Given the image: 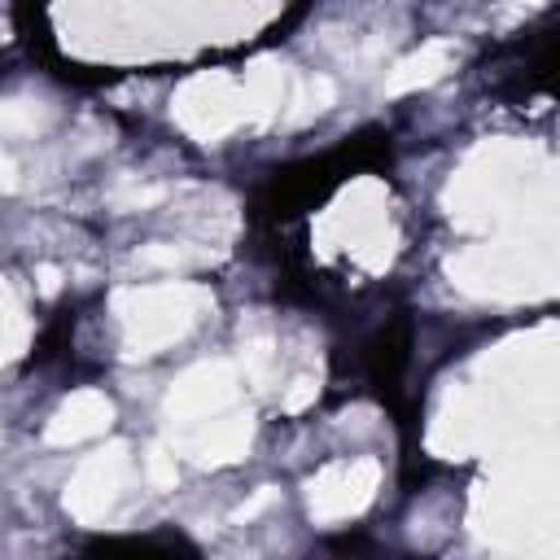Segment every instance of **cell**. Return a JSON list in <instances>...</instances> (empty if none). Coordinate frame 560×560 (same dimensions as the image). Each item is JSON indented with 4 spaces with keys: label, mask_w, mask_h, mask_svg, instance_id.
Returning <instances> with one entry per match:
<instances>
[{
    "label": "cell",
    "mask_w": 560,
    "mask_h": 560,
    "mask_svg": "<svg viewBox=\"0 0 560 560\" xmlns=\"http://www.w3.org/2000/svg\"><path fill=\"white\" fill-rule=\"evenodd\" d=\"M232 398H236V372H232V363H219V359L214 363H197V368H188L171 385L166 416L179 420V424H197L210 411H223Z\"/></svg>",
    "instance_id": "cell-5"
},
{
    "label": "cell",
    "mask_w": 560,
    "mask_h": 560,
    "mask_svg": "<svg viewBox=\"0 0 560 560\" xmlns=\"http://www.w3.org/2000/svg\"><path fill=\"white\" fill-rule=\"evenodd\" d=\"M455 61H459V48H455L451 39H433V44H424L420 52L402 57V61L389 70L385 92H389V96H402V92L429 88V83H438V79H442V74H446Z\"/></svg>",
    "instance_id": "cell-7"
},
{
    "label": "cell",
    "mask_w": 560,
    "mask_h": 560,
    "mask_svg": "<svg viewBox=\"0 0 560 560\" xmlns=\"http://www.w3.org/2000/svg\"><path fill=\"white\" fill-rule=\"evenodd\" d=\"M376 481H381V464L376 459H341V464H328L306 486L311 516L324 521V525H332V521H346V516L363 512L372 503V494H376Z\"/></svg>",
    "instance_id": "cell-3"
},
{
    "label": "cell",
    "mask_w": 560,
    "mask_h": 560,
    "mask_svg": "<svg viewBox=\"0 0 560 560\" xmlns=\"http://www.w3.org/2000/svg\"><path fill=\"white\" fill-rule=\"evenodd\" d=\"M18 341H22V311H18V302L9 298V289L0 284V363L18 350Z\"/></svg>",
    "instance_id": "cell-11"
},
{
    "label": "cell",
    "mask_w": 560,
    "mask_h": 560,
    "mask_svg": "<svg viewBox=\"0 0 560 560\" xmlns=\"http://www.w3.org/2000/svg\"><path fill=\"white\" fill-rule=\"evenodd\" d=\"M114 420V402L101 394V389H74L57 416L48 420V442L52 446H70V442H83V438H96L105 433Z\"/></svg>",
    "instance_id": "cell-6"
},
{
    "label": "cell",
    "mask_w": 560,
    "mask_h": 560,
    "mask_svg": "<svg viewBox=\"0 0 560 560\" xmlns=\"http://www.w3.org/2000/svg\"><path fill=\"white\" fill-rule=\"evenodd\" d=\"M162 197H166V188H158V184H149V188H122V192H114V206L118 210H140V206H153Z\"/></svg>",
    "instance_id": "cell-13"
},
{
    "label": "cell",
    "mask_w": 560,
    "mask_h": 560,
    "mask_svg": "<svg viewBox=\"0 0 560 560\" xmlns=\"http://www.w3.org/2000/svg\"><path fill=\"white\" fill-rule=\"evenodd\" d=\"M249 433H254L249 416L210 420L206 429H197V433L188 438V451H192V459H197V464H228V459L245 455V446H249Z\"/></svg>",
    "instance_id": "cell-8"
},
{
    "label": "cell",
    "mask_w": 560,
    "mask_h": 560,
    "mask_svg": "<svg viewBox=\"0 0 560 560\" xmlns=\"http://www.w3.org/2000/svg\"><path fill=\"white\" fill-rule=\"evenodd\" d=\"M206 293L197 284H144L114 298L122 341L131 354H158L162 346L179 341L206 311Z\"/></svg>",
    "instance_id": "cell-1"
},
{
    "label": "cell",
    "mask_w": 560,
    "mask_h": 560,
    "mask_svg": "<svg viewBox=\"0 0 560 560\" xmlns=\"http://www.w3.org/2000/svg\"><path fill=\"white\" fill-rule=\"evenodd\" d=\"M171 109H175L179 127L192 131L197 140H219V136H228L232 127H241L245 118H254L241 79H232L228 70L192 74V79L175 92Z\"/></svg>",
    "instance_id": "cell-2"
},
{
    "label": "cell",
    "mask_w": 560,
    "mask_h": 560,
    "mask_svg": "<svg viewBox=\"0 0 560 560\" xmlns=\"http://www.w3.org/2000/svg\"><path fill=\"white\" fill-rule=\"evenodd\" d=\"M306 398H315V381H306V376H302V381H293V389L284 394V407H289V411H298Z\"/></svg>",
    "instance_id": "cell-14"
},
{
    "label": "cell",
    "mask_w": 560,
    "mask_h": 560,
    "mask_svg": "<svg viewBox=\"0 0 560 560\" xmlns=\"http://www.w3.org/2000/svg\"><path fill=\"white\" fill-rule=\"evenodd\" d=\"M289 105H293V114H289L293 122H302V118H311V114H324V109L332 105V83H328V79H306V83L293 92Z\"/></svg>",
    "instance_id": "cell-10"
},
{
    "label": "cell",
    "mask_w": 560,
    "mask_h": 560,
    "mask_svg": "<svg viewBox=\"0 0 560 560\" xmlns=\"http://www.w3.org/2000/svg\"><path fill=\"white\" fill-rule=\"evenodd\" d=\"M144 472H149L153 486H175V455H171L166 446H149V455H144Z\"/></svg>",
    "instance_id": "cell-12"
},
{
    "label": "cell",
    "mask_w": 560,
    "mask_h": 560,
    "mask_svg": "<svg viewBox=\"0 0 560 560\" xmlns=\"http://www.w3.org/2000/svg\"><path fill=\"white\" fill-rule=\"evenodd\" d=\"M0 188H4V192L18 188V162H13L4 149H0Z\"/></svg>",
    "instance_id": "cell-15"
},
{
    "label": "cell",
    "mask_w": 560,
    "mask_h": 560,
    "mask_svg": "<svg viewBox=\"0 0 560 560\" xmlns=\"http://www.w3.org/2000/svg\"><path fill=\"white\" fill-rule=\"evenodd\" d=\"M122 477H127V446H105V451H96V455L70 477V486H66V512H70L74 521H83V525L101 521V516L114 508V499H118V490H122Z\"/></svg>",
    "instance_id": "cell-4"
},
{
    "label": "cell",
    "mask_w": 560,
    "mask_h": 560,
    "mask_svg": "<svg viewBox=\"0 0 560 560\" xmlns=\"http://www.w3.org/2000/svg\"><path fill=\"white\" fill-rule=\"evenodd\" d=\"M48 109L39 101H4L0 105V131L4 136H35L44 127Z\"/></svg>",
    "instance_id": "cell-9"
}]
</instances>
